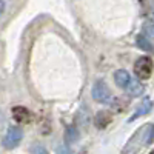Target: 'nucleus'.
<instances>
[{
	"instance_id": "nucleus-1",
	"label": "nucleus",
	"mask_w": 154,
	"mask_h": 154,
	"mask_svg": "<svg viewBox=\"0 0 154 154\" xmlns=\"http://www.w3.org/2000/svg\"><path fill=\"white\" fill-rule=\"evenodd\" d=\"M154 140V123H145L130 137L120 154H137Z\"/></svg>"
},
{
	"instance_id": "nucleus-2",
	"label": "nucleus",
	"mask_w": 154,
	"mask_h": 154,
	"mask_svg": "<svg viewBox=\"0 0 154 154\" xmlns=\"http://www.w3.org/2000/svg\"><path fill=\"white\" fill-rule=\"evenodd\" d=\"M152 72V59L148 56H143L136 60L134 63V74L139 77L140 80H146L151 77Z\"/></svg>"
},
{
	"instance_id": "nucleus-3",
	"label": "nucleus",
	"mask_w": 154,
	"mask_h": 154,
	"mask_svg": "<svg viewBox=\"0 0 154 154\" xmlns=\"http://www.w3.org/2000/svg\"><path fill=\"white\" fill-rule=\"evenodd\" d=\"M91 93H93V99L99 103H109L111 102V89L103 80H97Z\"/></svg>"
},
{
	"instance_id": "nucleus-4",
	"label": "nucleus",
	"mask_w": 154,
	"mask_h": 154,
	"mask_svg": "<svg viewBox=\"0 0 154 154\" xmlns=\"http://www.w3.org/2000/svg\"><path fill=\"white\" fill-rule=\"evenodd\" d=\"M23 137V131L20 130L19 126H9L8 128V133L3 139V146L6 149H12V148H16L19 143H20V140Z\"/></svg>"
},
{
	"instance_id": "nucleus-5",
	"label": "nucleus",
	"mask_w": 154,
	"mask_h": 154,
	"mask_svg": "<svg viewBox=\"0 0 154 154\" xmlns=\"http://www.w3.org/2000/svg\"><path fill=\"white\" fill-rule=\"evenodd\" d=\"M133 80H134V79H133V77L128 74L125 69H119V71L114 72V82H116V85H117L119 88H122L125 93L130 89Z\"/></svg>"
},
{
	"instance_id": "nucleus-6",
	"label": "nucleus",
	"mask_w": 154,
	"mask_h": 154,
	"mask_svg": "<svg viewBox=\"0 0 154 154\" xmlns=\"http://www.w3.org/2000/svg\"><path fill=\"white\" fill-rule=\"evenodd\" d=\"M11 112H12V117H14V120L17 123L25 125V123L31 122V112H29L28 108H25V106H14Z\"/></svg>"
},
{
	"instance_id": "nucleus-7",
	"label": "nucleus",
	"mask_w": 154,
	"mask_h": 154,
	"mask_svg": "<svg viewBox=\"0 0 154 154\" xmlns=\"http://www.w3.org/2000/svg\"><path fill=\"white\" fill-rule=\"evenodd\" d=\"M111 120H112V114L108 109H102L96 114L94 125H96V128H99V130H105V128L111 123Z\"/></svg>"
},
{
	"instance_id": "nucleus-8",
	"label": "nucleus",
	"mask_w": 154,
	"mask_h": 154,
	"mask_svg": "<svg viewBox=\"0 0 154 154\" xmlns=\"http://www.w3.org/2000/svg\"><path fill=\"white\" fill-rule=\"evenodd\" d=\"M142 6V16L146 19V22L154 25V0H140Z\"/></svg>"
},
{
	"instance_id": "nucleus-9",
	"label": "nucleus",
	"mask_w": 154,
	"mask_h": 154,
	"mask_svg": "<svg viewBox=\"0 0 154 154\" xmlns=\"http://www.w3.org/2000/svg\"><path fill=\"white\" fill-rule=\"evenodd\" d=\"M151 109H152V102H151L149 99H145V100L142 102V103H140V105L136 108V112L130 117V122H134L136 119L142 117V116H146Z\"/></svg>"
},
{
	"instance_id": "nucleus-10",
	"label": "nucleus",
	"mask_w": 154,
	"mask_h": 154,
	"mask_svg": "<svg viewBox=\"0 0 154 154\" xmlns=\"http://www.w3.org/2000/svg\"><path fill=\"white\" fill-rule=\"evenodd\" d=\"M136 43L140 49H143V51H149V53H152L154 51V46H152V42L149 40V38L142 32V34H139L137 38H136Z\"/></svg>"
},
{
	"instance_id": "nucleus-11",
	"label": "nucleus",
	"mask_w": 154,
	"mask_h": 154,
	"mask_svg": "<svg viewBox=\"0 0 154 154\" xmlns=\"http://www.w3.org/2000/svg\"><path fill=\"white\" fill-rule=\"evenodd\" d=\"M77 139H79V131H77V128L72 126V125L68 126L66 131H65V140H66V143H74Z\"/></svg>"
},
{
	"instance_id": "nucleus-12",
	"label": "nucleus",
	"mask_w": 154,
	"mask_h": 154,
	"mask_svg": "<svg viewBox=\"0 0 154 154\" xmlns=\"http://www.w3.org/2000/svg\"><path fill=\"white\" fill-rule=\"evenodd\" d=\"M32 154H49V152H48L46 148L42 146V145H34V146H32Z\"/></svg>"
},
{
	"instance_id": "nucleus-13",
	"label": "nucleus",
	"mask_w": 154,
	"mask_h": 154,
	"mask_svg": "<svg viewBox=\"0 0 154 154\" xmlns=\"http://www.w3.org/2000/svg\"><path fill=\"white\" fill-rule=\"evenodd\" d=\"M59 154H72V151L68 149L66 146H60V148H59Z\"/></svg>"
},
{
	"instance_id": "nucleus-14",
	"label": "nucleus",
	"mask_w": 154,
	"mask_h": 154,
	"mask_svg": "<svg viewBox=\"0 0 154 154\" xmlns=\"http://www.w3.org/2000/svg\"><path fill=\"white\" fill-rule=\"evenodd\" d=\"M3 11H5V2H3V0H0V16L3 14Z\"/></svg>"
},
{
	"instance_id": "nucleus-15",
	"label": "nucleus",
	"mask_w": 154,
	"mask_h": 154,
	"mask_svg": "<svg viewBox=\"0 0 154 154\" xmlns=\"http://www.w3.org/2000/svg\"><path fill=\"white\" fill-rule=\"evenodd\" d=\"M149 154H154V151H151V152H149Z\"/></svg>"
}]
</instances>
